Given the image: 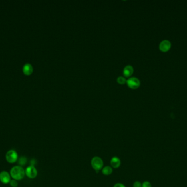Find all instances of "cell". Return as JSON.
Masks as SVG:
<instances>
[{
    "instance_id": "5b68a950",
    "label": "cell",
    "mask_w": 187,
    "mask_h": 187,
    "mask_svg": "<svg viewBox=\"0 0 187 187\" xmlns=\"http://www.w3.org/2000/svg\"><path fill=\"white\" fill-rule=\"evenodd\" d=\"M25 174L29 178H35L37 175V171L33 166H30L26 168Z\"/></svg>"
},
{
    "instance_id": "e0dca14e",
    "label": "cell",
    "mask_w": 187,
    "mask_h": 187,
    "mask_svg": "<svg viewBox=\"0 0 187 187\" xmlns=\"http://www.w3.org/2000/svg\"><path fill=\"white\" fill-rule=\"evenodd\" d=\"M114 187H125V186L122 184V183H118L116 184L114 186Z\"/></svg>"
},
{
    "instance_id": "8fae6325",
    "label": "cell",
    "mask_w": 187,
    "mask_h": 187,
    "mask_svg": "<svg viewBox=\"0 0 187 187\" xmlns=\"http://www.w3.org/2000/svg\"><path fill=\"white\" fill-rule=\"evenodd\" d=\"M102 174H103L108 176V175H110V174H112L113 169L110 166H106V167H104V168H102Z\"/></svg>"
},
{
    "instance_id": "9a60e30c",
    "label": "cell",
    "mask_w": 187,
    "mask_h": 187,
    "mask_svg": "<svg viewBox=\"0 0 187 187\" xmlns=\"http://www.w3.org/2000/svg\"><path fill=\"white\" fill-rule=\"evenodd\" d=\"M10 185L12 187H17L18 184L16 180H11L10 182Z\"/></svg>"
},
{
    "instance_id": "277c9868",
    "label": "cell",
    "mask_w": 187,
    "mask_h": 187,
    "mask_svg": "<svg viewBox=\"0 0 187 187\" xmlns=\"http://www.w3.org/2000/svg\"><path fill=\"white\" fill-rule=\"evenodd\" d=\"M6 159L7 161L9 163H11V164L14 163L18 160V154L14 150H9L7 153Z\"/></svg>"
},
{
    "instance_id": "2e32d148",
    "label": "cell",
    "mask_w": 187,
    "mask_h": 187,
    "mask_svg": "<svg viewBox=\"0 0 187 187\" xmlns=\"http://www.w3.org/2000/svg\"><path fill=\"white\" fill-rule=\"evenodd\" d=\"M133 187H142V183L139 181H136L133 184Z\"/></svg>"
},
{
    "instance_id": "7a4b0ae2",
    "label": "cell",
    "mask_w": 187,
    "mask_h": 187,
    "mask_svg": "<svg viewBox=\"0 0 187 187\" xmlns=\"http://www.w3.org/2000/svg\"><path fill=\"white\" fill-rule=\"evenodd\" d=\"M91 164L92 168L97 171H99L101 169H102V168L103 167V160L100 157L95 156L92 159L91 161Z\"/></svg>"
},
{
    "instance_id": "8992f818",
    "label": "cell",
    "mask_w": 187,
    "mask_h": 187,
    "mask_svg": "<svg viewBox=\"0 0 187 187\" xmlns=\"http://www.w3.org/2000/svg\"><path fill=\"white\" fill-rule=\"evenodd\" d=\"M11 176L7 171H2L0 173V181L3 184H8L11 182Z\"/></svg>"
},
{
    "instance_id": "9c48e42d",
    "label": "cell",
    "mask_w": 187,
    "mask_h": 187,
    "mask_svg": "<svg viewBox=\"0 0 187 187\" xmlns=\"http://www.w3.org/2000/svg\"><path fill=\"white\" fill-rule=\"evenodd\" d=\"M110 163V165L112 168H119L120 166L121 161L119 158H118L116 156H114L111 159Z\"/></svg>"
},
{
    "instance_id": "6da1fadb",
    "label": "cell",
    "mask_w": 187,
    "mask_h": 187,
    "mask_svg": "<svg viewBox=\"0 0 187 187\" xmlns=\"http://www.w3.org/2000/svg\"><path fill=\"white\" fill-rule=\"evenodd\" d=\"M10 174L14 180L19 181L24 177L25 171L21 166H15L12 168Z\"/></svg>"
},
{
    "instance_id": "52a82bcc",
    "label": "cell",
    "mask_w": 187,
    "mask_h": 187,
    "mask_svg": "<svg viewBox=\"0 0 187 187\" xmlns=\"http://www.w3.org/2000/svg\"><path fill=\"white\" fill-rule=\"evenodd\" d=\"M171 46V42L168 40H165L160 42L159 45V48L162 52H167L170 49Z\"/></svg>"
},
{
    "instance_id": "4fadbf2b",
    "label": "cell",
    "mask_w": 187,
    "mask_h": 187,
    "mask_svg": "<svg viewBox=\"0 0 187 187\" xmlns=\"http://www.w3.org/2000/svg\"><path fill=\"white\" fill-rule=\"evenodd\" d=\"M26 162V159L25 157H21L19 160V163L21 165H24Z\"/></svg>"
},
{
    "instance_id": "30bf717a",
    "label": "cell",
    "mask_w": 187,
    "mask_h": 187,
    "mask_svg": "<svg viewBox=\"0 0 187 187\" xmlns=\"http://www.w3.org/2000/svg\"><path fill=\"white\" fill-rule=\"evenodd\" d=\"M23 71L25 75H30L33 72V68H32L31 64L27 63V64L24 65V66L23 68Z\"/></svg>"
},
{
    "instance_id": "3957f363",
    "label": "cell",
    "mask_w": 187,
    "mask_h": 187,
    "mask_svg": "<svg viewBox=\"0 0 187 187\" xmlns=\"http://www.w3.org/2000/svg\"><path fill=\"white\" fill-rule=\"evenodd\" d=\"M126 84L129 88H130L131 89L135 90L140 87V81L137 78L132 77V78H129V79L126 81Z\"/></svg>"
},
{
    "instance_id": "7c38bea8",
    "label": "cell",
    "mask_w": 187,
    "mask_h": 187,
    "mask_svg": "<svg viewBox=\"0 0 187 187\" xmlns=\"http://www.w3.org/2000/svg\"><path fill=\"white\" fill-rule=\"evenodd\" d=\"M126 81L127 80L125 79V78H124L123 76L118 77L117 78L118 83L119 84H126Z\"/></svg>"
},
{
    "instance_id": "5bb4252c",
    "label": "cell",
    "mask_w": 187,
    "mask_h": 187,
    "mask_svg": "<svg viewBox=\"0 0 187 187\" xmlns=\"http://www.w3.org/2000/svg\"><path fill=\"white\" fill-rule=\"evenodd\" d=\"M142 187H152V184L149 181H144L142 184Z\"/></svg>"
},
{
    "instance_id": "ba28073f",
    "label": "cell",
    "mask_w": 187,
    "mask_h": 187,
    "mask_svg": "<svg viewBox=\"0 0 187 187\" xmlns=\"http://www.w3.org/2000/svg\"><path fill=\"white\" fill-rule=\"evenodd\" d=\"M133 72H134V68L131 65H130L126 66L123 70V74L126 78H129L130 76H131L133 74Z\"/></svg>"
}]
</instances>
